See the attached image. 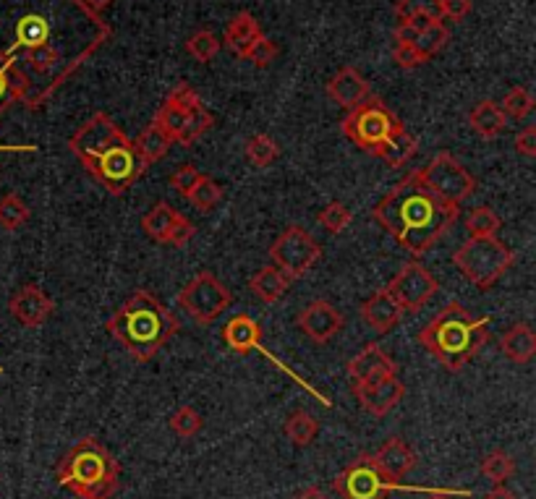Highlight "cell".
<instances>
[{
    "label": "cell",
    "instance_id": "obj_15",
    "mask_svg": "<svg viewBox=\"0 0 536 499\" xmlns=\"http://www.w3.org/2000/svg\"><path fill=\"white\" fill-rule=\"evenodd\" d=\"M385 290L398 301L403 314H406V311L416 314V311L424 309L437 290H440V280L421 262H408L403 264L401 272L390 280V285H387Z\"/></svg>",
    "mask_w": 536,
    "mask_h": 499
},
{
    "label": "cell",
    "instance_id": "obj_50",
    "mask_svg": "<svg viewBox=\"0 0 536 499\" xmlns=\"http://www.w3.org/2000/svg\"><path fill=\"white\" fill-rule=\"evenodd\" d=\"M296 499H327V497L319 486H306V489H301V492L296 494Z\"/></svg>",
    "mask_w": 536,
    "mask_h": 499
},
{
    "label": "cell",
    "instance_id": "obj_23",
    "mask_svg": "<svg viewBox=\"0 0 536 499\" xmlns=\"http://www.w3.org/2000/svg\"><path fill=\"white\" fill-rule=\"evenodd\" d=\"M372 458L374 463L395 481L406 479L408 473L416 468V460H419L416 458V452L411 450L401 437H390L387 442H382V447L374 452Z\"/></svg>",
    "mask_w": 536,
    "mask_h": 499
},
{
    "label": "cell",
    "instance_id": "obj_49",
    "mask_svg": "<svg viewBox=\"0 0 536 499\" xmlns=\"http://www.w3.org/2000/svg\"><path fill=\"white\" fill-rule=\"evenodd\" d=\"M482 499H518V497H516V492H510V489H505V486L500 484V486H492Z\"/></svg>",
    "mask_w": 536,
    "mask_h": 499
},
{
    "label": "cell",
    "instance_id": "obj_22",
    "mask_svg": "<svg viewBox=\"0 0 536 499\" xmlns=\"http://www.w3.org/2000/svg\"><path fill=\"white\" fill-rule=\"evenodd\" d=\"M359 314L361 319H364V324H369V327L380 332V335L393 332L403 319V309L385 288L377 290L374 296H369L367 301L361 304Z\"/></svg>",
    "mask_w": 536,
    "mask_h": 499
},
{
    "label": "cell",
    "instance_id": "obj_25",
    "mask_svg": "<svg viewBox=\"0 0 536 499\" xmlns=\"http://www.w3.org/2000/svg\"><path fill=\"white\" fill-rule=\"evenodd\" d=\"M469 126L476 136L482 139H497L508 129V118H505L500 102L495 100H482L476 102L469 113Z\"/></svg>",
    "mask_w": 536,
    "mask_h": 499
},
{
    "label": "cell",
    "instance_id": "obj_48",
    "mask_svg": "<svg viewBox=\"0 0 536 499\" xmlns=\"http://www.w3.org/2000/svg\"><path fill=\"white\" fill-rule=\"evenodd\" d=\"M37 144H0V155H16V152H37Z\"/></svg>",
    "mask_w": 536,
    "mask_h": 499
},
{
    "label": "cell",
    "instance_id": "obj_34",
    "mask_svg": "<svg viewBox=\"0 0 536 499\" xmlns=\"http://www.w3.org/2000/svg\"><path fill=\"white\" fill-rule=\"evenodd\" d=\"M244 155H246V160L252 162L254 168L265 170V168H270L272 162L280 157V147H278V142L272 139V136L254 134L252 139L246 142Z\"/></svg>",
    "mask_w": 536,
    "mask_h": 499
},
{
    "label": "cell",
    "instance_id": "obj_30",
    "mask_svg": "<svg viewBox=\"0 0 536 499\" xmlns=\"http://www.w3.org/2000/svg\"><path fill=\"white\" fill-rule=\"evenodd\" d=\"M416 149H419L416 136L403 129L401 134H395L393 139L380 149V155L377 157H380L385 165H390V168H403V165L416 155Z\"/></svg>",
    "mask_w": 536,
    "mask_h": 499
},
{
    "label": "cell",
    "instance_id": "obj_39",
    "mask_svg": "<svg viewBox=\"0 0 536 499\" xmlns=\"http://www.w3.org/2000/svg\"><path fill=\"white\" fill-rule=\"evenodd\" d=\"M223 199H225V189L210 176H204V181L189 194V202L194 204V210H199V212H212L220 202H223Z\"/></svg>",
    "mask_w": 536,
    "mask_h": 499
},
{
    "label": "cell",
    "instance_id": "obj_10",
    "mask_svg": "<svg viewBox=\"0 0 536 499\" xmlns=\"http://www.w3.org/2000/svg\"><path fill=\"white\" fill-rule=\"evenodd\" d=\"M84 168L108 194L121 196L144 176L147 165L136 155L134 139H129V134L123 131L108 147H102L95 157H89Z\"/></svg>",
    "mask_w": 536,
    "mask_h": 499
},
{
    "label": "cell",
    "instance_id": "obj_43",
    "mask_svg": "<svg viewBox=\"0 0 536 499\" xmlns=\"http://www.w3.org/2000/svg\"><path fill=\"white\" fill-rule=\"evenodd\" d=\"M278 55H280L278 45H275L270 37H265V34H259L257 40L252 42V48L246 50L244 58L249 63H254L257 68H270L272 63L278 61Z\"/></svg>",
    "mask_w": 536,
    "mask_h": 499
},
{
    "label": "cell",
    "instance_id": "obj_38",
    "mask_svg": "<svg viewBox=\"0 0 536 499\" xmlns=\"http://www.w3.org/2000/svg\"><path fill=\"white\" fill-rule=\"evenodd\" d=\"M168 426H170V432L176 434V437L191 439L202 432L204 419L199 416L197 408H191V405H181V408H178V411L168 419Z\"/></svg>",
    "mask_w": 536,
    "mask_h": 499
},
{
    "label": "cell",
    "instance_id": "obj_44",
    "mask_svg": "<svg viewBox=\"0 0 536 499\" xmlns=\"http://www.w3.org/2000/svg\"><path fill=\"white\" fill-rule=\"evenodd\" d=\"M474 3L471 0H440V19L463 21L471 14Z\"/></svg>",
    "mask_w": 536,
    "mask_h": 499
},
{
    "label": "cell",
    "instance_id": "obj_5",
    "mask_svg": "<svg viewBox=\"0 0 536 499\" xmlns=\"http://www.w3.org/2000/svg\"><path fill=\"white\" fill-rule=\"evenodd\" d=\"M55 481L79 499H110L121 486V463L95 437H84L55 466Z\"/></svg>",
    "mask_w": 536,
    "mask_h": 499
},
{
    "label": "cell",
    "instance_id": "obj_2",
    "mask_svg": "<svg viewBox=\"0 0 536 499\" xmlns=\"http://www.w3.org/2000/svg\"><path fill=\"white\" fill-rule=\"evenodd\" d=\"M458 215L461 207L442 202L421 181L419 170L403 176L372 210L374 220L416 259L424 257L432 246L448 236V230L458 223Z\"/></svg>",
    "mask_w": 536,
    "mask_h": 499
},
{
    "label": "cell",
    "instance_id": "obj_53",
    "mask_svg": "<svg viewBox=\"0 0 536 499\" xmlns=\"http://www.w3.org/2000/svg\"><path fill=\"white\" fill-rule=\"evenodd\" d=\"M0 374H3V366H0Z\"/></svg>",
    "mask_w": 536,
    "mask_h": 499
},
{
    "label": "cell",
    "instance_id": "obj_14",
    "mask_svg": "<svg viewBox=\"0 0 536 499\" xmlns=\"http://www.w3.org/2000/svg\"><path fill=\"white\" fill-rule=\"evenodd\" d=\"M223 340H225V345H228V348H231V351H236V353H244V356H246V353L254 351V353H259V356H265L267 361H270V364L275 366V369L285 371V374H288V377H291L293 382H296V385H301L304 390L312 392V395L319 400V403L327 405V408L333 405L327 398H322V395H319V392L314 390L312 385H309V382H304L301 377H296V371L288 369V366H285L283 361H278V358H275L270 351H267L265 345H262V327H259V322H254L252 317H246V314H238V317L228 319V322H225V327H223Z\"/></svg>",
    "mask_w": 536,
    "mask_h": 499
},
{
    "label": "cell",
    "instance_id": "obj_3",
    "mask_svg": "<svg viewBox=\"0 0 536 499\" xmlns=\"http://www.w3.org/2000/svg\"><path fill=\"white\" fill-rule=\"evenodd\" d=\"M181 330V322L150 290H134L108 319V335L134 358L150 364Z\"/></svg>",
    "mask_w": 536,
    "mask_h": 499
},
{
    "label": "cell",
    "instance_id": "obj_18",
    "mask_svg": "<svg viewBox=\"0 0 536 499\" xmlns=\"http://www.w3.org/2000/svg\"><path fill=\"white\" fill-rule=\"evenodd\" d=\"M346 371L353 385H369L377 379L398 377V364L380 343H369L348 361Z\"/></svg>",
    "mask_w": 536,
    "mask_h": 499
},
{
    "label": "cell",
    "instance_id": "obj_24",
    "mask_svg": "<svg viewBox=\"0 0 536 499\" xmlns=\"http://www.w3.org/2000/svg\"><path fill=\"white\" fill-rule=\"evenodd\" d=\"M500 351H503V356L508 358L510 364H531L536 356V332L531 330V324L518 322L508 327L503 332V338H500Z\"/></svg>",
    "mask_w": 536,
    "mask_h": 499
},
{
    "label": "cell",
    "instance_id": "obj_19",
    "mask_svg": "<svg viewBox=\"0 0 536 499\" xmlns=\"http://www.w3.org/2000/svg\"><path fill=\"white\" fill-rule=\"evenodd\" d=\"M299 330L317 345H325L343 330V314L330 301H312L296 319Z\"/></svg>",
    "mask_w": 536,
    "mask_h": 499
},
{
    "label": "cell",
    "instance_id": "obj_6",
    "mask_svg": "<svg viewBox=\"0 0 536 499\" xmlns=\"http://www.w3.org/2000/svg\"><path fill=\"white\" fill-rule=\"evenodd\" d=\"M155 123L173 139V144L191 147L215 126V115L204 108L202 97L189 81H178L157 108Z\"/></svg>",
    "mask_w": 536,
    "mask_h": 499
},
{
    "label": "cell",
    "instance_id": "obj_37",
    "mask_svg": "<svg viewBox=\"0 0 536 499\" xmlns=\"http://www.w3.org/2000/svg\"><path fill=\"white\" fill-rule=\"evenodd\" d=\"M534 105V95H531L526 87H513L508 95L503 97V102H500V108H503L508 121H523V118H529V115L534 113Z\"/></svg>",
    "mask_w": 536,
    "mask_h": 499
},
{
    "label": "cell",
    "instance_id": "obj_51",
    "mask_svg": "<svg viewBox=\"0 0 536 499\" xmlns=\"http://www.w3.org/2000/svg\"><path fill=\"white\" fill-rule=\"evenodd\" d=\"M82 3H84V6L92 8V11H97V14H102V11L113 6L116 0H82Z\"/></svg>",
    "mask_w": 536,
    "mask_h": 499
},
{
    "label": "cell",
    "instance_id": "obj_12",
    "mask_svg": "<svg viewBox=\"0 0 536 499\" xmlns=\"http://www.w3.org/2000/svg\"><path fill=\"white\" fill-rule=\"evenodd\" d=\"M322 257V246L317 238L301 225H288L270 246V259L288 280H299Z\"/></svg>",
    "mask_w": 536,
    "mask_h": 499
},
{
    "label": "cell",
    "instance_id": "obj_8",
    "mask_svg": "<svg viewBox=\"0 0 536 499\" xmlns=\"http://www.w3.org/2000/svg\"><path fill=\"white\" fill-rule=\"evenodd\" d=\"M403 129L406 126L401 123V118L387 108L380 97H367L356 108L348 110L346 118L340 121V131L348 142H353L361 152H369L374 157L380 155V149Z\"/></svg>",
    "mask_w": 536,
    "mask_h": 499
},
{
    "label": "cell",
    "instance_id": "obj_7",
    "mask_svg": "<svg viewBox=\"0 0 536 499\" xmlns=\"http://www.w3.org/2000/svg\"><path fill=\"white\" fill-rule=\"evenodd\" d=\"M333 489L340 499H385L390 492H424V494H455L471 497L466 489H427V486H403L390 479L372 455H359L333 479Z\"/></svg>",
    "mask_w": 536,
    "mask_h": 499
},
{
    "label": "cell",
    "instance_id": "obj_9",
    "mask_svg": "<svg viewBox=\"0 0 536 499\" xmlns=\"http://www.w3.org/2000/svg\"><path fill=\"white\" fill-rule=\"evenodd\" d=\"M453 264L479 290L495 288L516 264V254L500 238H469L453 251Z\"/></svg>",
    "mask_w": 536,
    "mask_h": 499
},
{
    "label": "cell",
    "instance_id": "obj_40",
    "mask_svg": "<svg viewBox=\"0 0 536 499\" xmlns=\"http://www.w3.org/2000/svg\"><path fill=\"white\" fill-rule=\"evenodd\" d=\"M317 223L322 225V228H325L327 233H333V236H338V233H343V230H346L348 225L353 223V212L348 210V207L343 202H330L325 207V210H319Z\"/></svg>",
    "mask_w": 536,
    "mask_h": 499
},
{
    "label": "cell",
    "instance_id": "obj_29",
    "mask_svg": "<svg viewBox=\"0 0 536 499\" xmlns=\"http://www.w3.org/2000/svg\"><path fill=\"white\" fill-rule=\"evenodd\" d=\"M285 437L291 439L296 447H309L319 434V421L314 419L312 413L306 411H293L283 426Z\"/></svg>",
    "mask_w": 536,
    "mask_h": 499
},
{
    "label": "cell",
    "instance_id": "obj_52",
    "mask_svg": "<svg viewBox=\"0 0 536 499\" xmlns=\"http://www.w3.org/2000/svg\"><path fill=\"white\" fill-rule=\"evenodd\" d=\"M455 494H429V499H453Z\"/></svg>",
    "mask_w": 536,
    "mask_h": 499
},
{
    "label": "cell",
    "instance_id": "obj_17",
    "mask_svg": "<svg viewBox=\"0 0 536 499\" xmlns=\"http://www.w3.org/2000/svg\"><path fill=\"white\" fill-rule=\"evenodd\" d=\"M8 314L24 327H40L55 314V301L40 285H21L8 298Z\"/></svg>",
    "mask_w": 536,
    "mask_h": 499
},
{
    "label": "cell",
    "instance_id": "obj_35",
    "mask_svg": "<svg viewBox=\"0 0 536 499\" xmlns=\"http://www.w3.org/2000/svg\"><path fill=\"white\" fill-rule=\"evenodd\" d=\"M32 210L19 194L0 196V228L3 230H19L29 223Z\"/></svg>",
    "mask_w": 536,
    "mask_h": 499
},
{
    "label": "cell",
    "instance_id": "obj_4",
    "mask_svg": "<svg viewBox=\"0 0 536 499\" xmlns=\"http://www.w3.org/2000/svg\"><path fill=\"white\" fill-rule=\"evenodd\" d=\"M419 345L448 371L469 366L489 340V317L476 319L458 301L442 306L416 335Z\"/></svg>",
    "mask_w": 536,
    "mask_h": 499
},
{
    "label": "cell",
    "instance_id": "obj_31",
    "mask_svg": "<svg viewBox=\"0 0 536 499\" xmlns=\"http://www.w3.org/2000/svg\"><path fill=\"white\" fill-rule=\"evenodd\" d=\"M448 40H450L448 27L442 24V19H435V21H429L427 27L421 29L419 37H416V42H414V48L419 50V55L424 58V61H429V58H435V55L448 45Z\"/></svg>",
    "mask_w": 536,
    "mask_h": 499
},
{
    "label": "cell",
    "instance_id": "obj_1",
    "mask_svg": "<svg viewBox=\"0 0 536 499\" xmlns=\"http://www.w3.org/2000/svg\"><path fill=\"white\" fill-rule=\"evenodd\" d=\"M110 34L108 21L82 0H0V66L19 105L40 110Z\"/></svg>",
    "mask_w": 536,
    "mask_h": 499
},
{
    "label": "cell",
    "instance_id": "obj_26",
    "mask_svg": "<svg viewBox=\"0 0 536 499\" xmlns=\"http://www.w3.org/2000/svg\"><path fill=\"white\" fill-rule=\"evenodd\" d=\"M259 34H262L259 21L249 11H241V14H236L228 21V27L223 32V45L228 50H233V55L244 58L246 50L252 48V42L257 40Z\"/></svg>",
    "mask_w": 536,
    "mask_h": 499
},
{
    "label": "cell",
    "instance_id": "obj_47",
    "mask_svg": "<svg viewBox=\"0 0 536 499\" xmlns=\"http://www.w3.org/2000/svg\"><path fill=\"white\" fill-rule=\"evenodd\" d=\"M516 152L523 157H536V126H526L521 134H516Z\"/></svg>",
    "mask_w": 536,
    "mask_h": 499
},
{
    "label": "cell",
    "instance_id": "obj_16",
    "mask_svg": "<svg viewBox=\"0 0 536 499\" xmlns=\"http://www.w3.org/2000/svg\"><path fill=\"white\" fill-rule=\"evenodd\" d=\"M142 230L152 241L168 246H186L197 233V225L189 217L173 210L168 202L152 204V210L142 217Z\"/></svg>",
    "mask_w": 536,
    "mask_h": 499
},
{
    "label": "cell",
    "instance_id": "obj_28",
    "mask_svg": "<svg viewBox=\"0 0 536 499\" xmlns=\"http://www.w3.org/2000/svg\"><path fill=\"white\" fill-rule=\"evenodd\" d=\"M170 147H173V139H170L155 121H152L150 126H144L142 134L134 139L136 155H139V160H142L147 168L163 160V157H168Z\"/></svg>",
    "mask_w": 536,
    "mask_h": 499
},
{
    "label": "cell",
    "instance_id": "obj_27",
    "mask_svg": "<svg viewBox=\"0 0 536 499\" xmlns=\"http://www.w3.org/2000/svg\"><path fill=\"white\" fill-rule=\"evenodd\" d=\"M249 288H252V293L262 304H278L280 298L288 293V288H291V280L275 264H270V267H262V270L254 272V277L249 280Z\"/></svg>",
    "mask_w": 536,
    "mask_h": 499
},
{
    "label": "cell",
    "instance_id": "obj_32",
    "mask_svg": "<svg viewBox=\"0 0 536 499\" xmlns=\"http://www.w3.org/2000/svg\"><path fill=\"white\" fill-rule=\"evenodd\" d=\"M503 228V220L497 215L492 207H474V210L466 215V230H469V238H495Z\"/></svg>",
    "mask_w": 536,
    "mask_h": 499
},
{
    "label": "cell",
    "instance_id": "obj_21",
    "mask_svg": "<svg viewBox=\"0 0 536 499\" xmlns=\"http://www.w3.org/2000/svg\"><path fill=\"white\" fill-rule=\"evenodd\" d=\"M327 97L335 102V105H340V108H356L359 102H364L367 97H372V89H369L367 79L356 71L353 66H343L338 71V74L333 76V79L327 81L325 87Z\"/></svg>",
    "mask_w": 536,
    "mask_h": 499
},
{
    "label": "cell",
    "instance_id": "obj_13",
    "mask_svg": "<svg viewBox=\"0 0 536 499\" xmlns=\"http://www.w3.org/2000/svg\"><path fill=\"white\" fill-rule=\"evenodd\" d=\"M419 176L442 202L458 207L476 191V178L450 152H440L429 165L419 168Z\"/></svg>",
    "mask_w": 536,
    "mask_h": 499
},
{
    "label": "cell",
    "instance_id": "obj_42",
    "mask_svg": "<svg viewBox=\"0 0 536 499\" xmlns=\"http://www.w3.org/2000/svg\"><path fill=\"white\" fill-rule=\"evenodd\" d=\"M202 181H204V173L197 168V165H191V162H186V165H178V168L170 173V186H173L178 194L184 196V199H189L191 191L197 189Z\"/></svg>",
    "mask_w": 536,
    "mask_h": 499
},
{
    "label": "cell",
    "instance_id": "obj_33",
    "mask_svg": "<svg viewBox=\"0 0 536 499\" xmlns=\"http://www.w3.org/2000/svg\"><path fill=\"white\" fill-rule=\"evenodd\" d=\"M220 48H223V42L212 29H197V32L191 34L189 40H186V53L199 63H212L218 58Z\"/></svg>",
    "mask_w": 536,
    "mask_h": 499
},
{
    "label": "cell",
    "instance_id": "obj_36",
    "mask_svg": "<svg viewBox=\"0 0 536 499\" xmlns=\"http://www.w3.org/2000/svg\"><path fill=\"white\" fill-rule=\"evenodd\" d=\"M482 473L484 479H489L495 486L505 484V481L516 473V463L505 450H492L482 458Z\"/></svg>",
    "mask_w": 536,
    "mask_h": 499
},
{
    "label": "cell",
    "instance_id": "obj_20",
    "mask_svg": "<svg viewBox=\"0 0 536 499\" xmlns=\"http://www.w3.org/2000/svg\"><path fill=\"white\" fill-rule=\"evenodd\" d=\"M353 395H356L364 411L380 419L406 398V387L398 377H385L377 379V382H369V385H353Z\"/></svg>",
    "mask_w": 536,
    "mask_h": 499
},
{
    "label": "cell",
    "instance_id": "obj_41",
    "mask_svg": "<svg viewBox=\"0 0 536 499\" xmlns=\"http://www.w3.org/2000/svg\"><path fill=\"white\" fill-rule=\"evenodd\" d=\"M416 16H427V19H440V0H398L395 6V21L416 19Z\"/></svg>",
    "mask_w": 536,
    "mask_h": 499
},
{
    "label": "cell",
    "instance_id": "obj_11",
    "mask_svg": "<svg viewBox=\"0 0 536 499\" xmlns=\"http://www.w3.org/2000/svg\"><path fill=\"white\" fill-rule=\"evenodd\" d=\"M178 304L194 322L210 327L233 304V293L212 272H197L178 293Z\"/></svg>",
    "mask_w": 536,
    "mask_h": 499
},
{
    "label": "cell",
    "instance_id": "obj_45",
    "mask_svg": "<svg viewBox=\"0 0 536 499\" xmlns=\"http://www.w3.org/2000/svg\"><path fill=\"white\" fill-rule=\"evenodd\" d=\"M393 61L403 68V71H411V68L424 66V58L419 55V50L414 45H395L393 50Z\"/></svg>",
    "mask_w": 536,
    "mask_h": 499
},
{
    "label": "cell",
    "instance_id": "obj_46",
    "mask_svg": "<svg viewBox=\"0 0 536 499\" xmlns=\"http://www.w3.org/2000/svg\"><path fill=\"white\" fill-rule=\"evenodd\" d=\"M19 102V95H16V87L11 76L6 74V68L0 66V115L8 113Z\"/></svg>",
    "mask_w": 536,
    "mask_h": 499
}]
</instances>
